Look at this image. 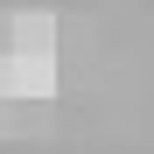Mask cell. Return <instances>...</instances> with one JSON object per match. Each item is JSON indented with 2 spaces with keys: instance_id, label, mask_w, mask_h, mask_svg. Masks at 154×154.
<instances>
[{
  "instance_id": "obj_1",
  "label": "cell",
  "mask_w": 154,
  "mask_h": 154,
  "mask_svg": "<svg viewBox=\"0 0 154 154\" xmlns=\"http://www.w3.org/2000/svg\"><path fill=\"white\" fill-rule=\"evenodd\" d=\"M56 84V28L49 14H0V105L49 98Z\"/></svg>"
}]
</instances>
